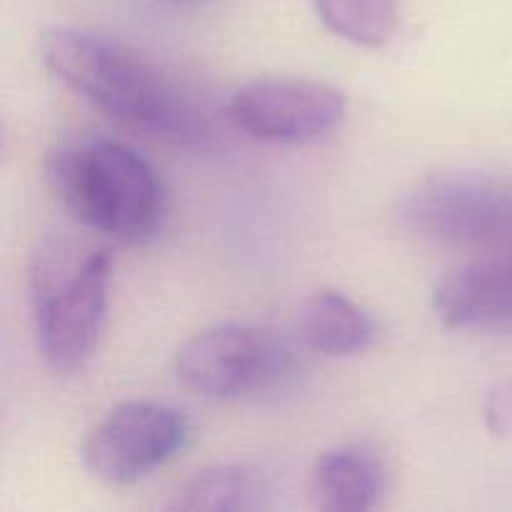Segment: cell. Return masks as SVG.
I'll return each mask as SVG.
<instances>
[{"instance_id":"277c9868","label":"cell","mask_w":512,"mask_h":512,"mask_svg":"<svg viewBox=\"0 0 512 512\" xmlns=\"http://www.w3.org/2000/svg\"><path fill=\"white\" fill-rule=\"evenodd\" d=\"M398 218L428 243L503 253L512 250V183L483 173L438 175L400 200Z\"/></svg>"},{"instance_id":"6da1fadb","label":"cell","mask_w":512,"mask_h":512,"mask_svg":"<svg viewBox=\"0 0 512 512\" xmlns=\"http://www.w3.org/2000/svg\"><path fill=\"white\" fill-rule=\"evenodd\" d=\"M45 68L118 123L175 148L205 150L213 145V123L153 60L120 40L73 25H55L40 35Z\"/></svg>"},{"instance_id":"5b68a950","label":"cell","mask_w":512,"mask_h":512,"mask_svg":"<svg viewBox=\"0 0 512 512\" xmlns=\"http://www.w3.org/2000/svg\"><path fill=\"white\" fill-rule=\"evenodd\" d=\"M175 378L210 400H238L283 388L298 370L293 348L258 325L225 323L193 335L175 353Z\"/></svg>"},{"instance_id":"8992f818","label":"cell","mask_w":512,"mask_h":512,"mask_svg":"<svg viewBox=\"0 0 512 512\" xmlns=\"http://www.w3.org/2000/svg\"><path fill=\"white\" fill-rule=\"evenodd\" d=\"M188 438L190 423L178 408L155 400H128L90 430L83 443V465L100 483H138L168 465Z\"/></svg>"},{"instance_id":"30bf717a","label":"cell","mask_w":512,"mask_h":512,"mask_svg":"<svg viewBox=\"0 0 512 512\" xmlns=\"http://www.w3.org/2000/svg\"><path fill=\"white\" fill-rule=\"evenodd\" d=\"M298 330L303 343L325 358L360 355L375 343V323L368 310L348 295L318 290L300 308Z\"/></svg>"},{"instance_id":"52a82bcc","label":"cell","mask_w":512,"mask_h":512,"mask_svg":"<svg viewBox=\"0 0 512 512\" xmlns=\"http://www.w3.org/2000/svg\"><path fill=\"white\" fill-rule=\"evenodd\" d=\"M228 113L245 135L260 143L308 145L343 125L348 98L325 80L258 78L235 90Z\"/></svg>"},{"instance_id":"7a4b0ae2","label":"cell","mask_w":512,"mask_h":512,"mask_svg":"<svg viewBox=\"0 0 512 512\" xmlns=\"http://www.w3.org/2000/svg\"><path fill=\"white\" fill-rule=\"evenodd\" d=\"M48 183L85 228L118 243L155 238L165 218L158 170L133 148L103 135H75L48 155Z\"/></svg>"},{"instance_id":"8fae6325","label":"cell","mask_w":512,"mask_h":512,"mask_svg":"<svg viewBox=\"0 0 512 512\" xmlns=\"http://www.w3.org/2000/svg\"><path fill=\"white\" fill-rule=\"evenodd\" d=\"M270 505V485L258 468L240 463L198 470L178 485L170 503L173 512H255Z\"/></svg>"},{"instance_id":"9c48e42d","label":"cell","mask_w":512,"mask_h":512,"mask_svg":"<svg viewBox=\"0 0 512 512\" xmlns=\"http://www.w3.org/2000/svg\"><path fill=\"white\" fill-rule=\"evenodd\" d=\"M388 485L385 463L368 445H338L318 455L310 473L313 503L325 512L378 508Z\"/></svg>"},{"instance_id":"7c38bea8","label":"cell","mask_w":512,"mask_h":512,"mask_svg":"<svg viewBox=\"0 0 512 512\" xmlns=\"http://www.w3.org/2000/svg\"><path fill=\"white\" fill-rule=\"evenodd\" d=\"M325 28L360 48H383L398 33V0H313Z\"/></svg>"},{"instance_id":"3957f363","label":"cell","mask_w":512,"mask_h":512,"mask_svg":"<svg viewBox=\"0 0 512 512\" xmlns=\"http://www.w3.org/2000/svg\"><path fill=\"white\" fill-rule=\"evenodd\" d=\"M35 343L60 375L88 365L108 325L113 258L73 243L43 245L30 263Z\"/></svg>"},{"instance_id":"ba28073f","label":"cell","mask_w":512,"mask_h":512,"mask_svg":"<svg viewBox=\"0 0 512 512\" xmlns=\"http://www.w3.org/2000/svg\"><path fill=\"white\" fill-rule=\"evenodd\" d=\"M433 310L455 330H512V250L448 270L433 290Z\"/></svg>"}]
</instances>
